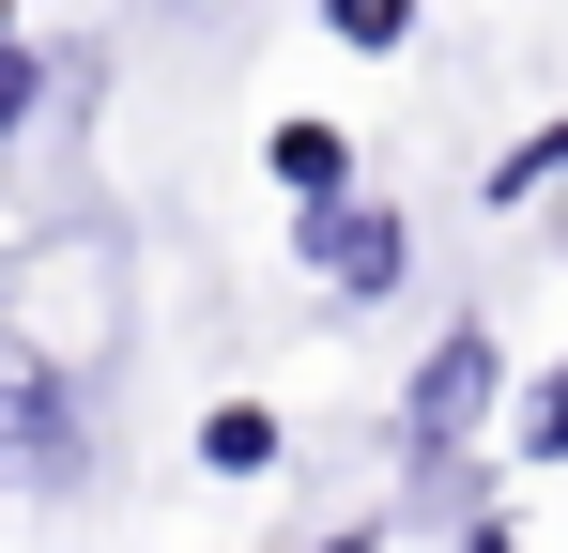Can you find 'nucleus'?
<instances>
[{"mask_svg":"<svg viewBox=\"0 0 568 553\" xmlns=\"http://www.w3.org/2000/svg\"><path fill=\"white\" fill-rule=\"evenodd\" d=\"M554 170H568V139H554V123H538V139H507V170H491V200L523 215V200H538V184H554Z\"/></svg>","mask_w":568,"mask_h":553,"instance_id":"nucleus-7","label":"nucleus"},{"mask_svg":"<svg viewBox=\"0 0 568 553\" xmlns=\"http://www.w3.org/2000/svg\"><path fill=\"white\" fill-rule=\"evenodd\" d=\"M78 476H93L78 369H47L31 339H0V492H78Z\"/></svg>","mask_w":568,"mask_h":553,"instance_id":"nucleus-2","label":"nucleus"},{"mask_svg":"<svg viewBox=\"0 0 568 553\" xmlns=\"http://www.w3.org/2000/svg\"><path fill=\"white\" fill-rule=\"evenodd\" d=\"M491 384H507V339H491V323H446V339L415 354V384H399V476H415V492H430V476L476 446Z\"/></svg>","mask_w":568,"mask_h":553,"instance_id":"nucleus-1","label":"nucleus"},{"mask_svg":"<svg viewBox=\"0 0 568 553\" xmlns=\"http://www.w3.org/2000/svg\"><path fill=\"white\" fill-rule=\"evenodd\" d=\"M31 108H47V62H31V47H0V139H16Z\"/></svg>","mask_w":568,"mask_h":553,"instance_id":"nucleus-9","label":"nucleus"},{"mask_svg":"<svg viewBox=\"0 0 568 553\" xmlns=\"http://www.w3.org/2000/svg\"><path fill=\"white\" fill-rule=\"evenodd\" d=\"M462 553H523V523H476V539H462Z\"/></svg>","mask_w":568,"mask_h":553,"instance_id":"nucleus-10","label":"nucleus"},{"mask_svg":"<svg viewBox=\"0 0 568 553\" xmlns=\"http://www.w3.org/2000/svg\"><path fill=\"white\" fill-rule=\"evenodd\" d=\"M292 262L323 276L338 308H384V292L415 276V231H399L384 200H307V215H292Z\"/></svg>","mask_w":568,"mask_h":553,"instance_id":"nucleus-3","label":"nucleus"},{"mask_svg":"<svg viewBox=\"0 0 568 553\" xmlns=\"http://www.w3.org/2000/svg\"><path fill=\"white\" fill-rule=\"evenodd\" d=\"M277 400H215V415H200V476H277Z\"/></svg>","mask_w":568,"mask_h":553,"instance_id":"nucleus-4","label":"nucleus"},{"mask_svg":"<svg viewBox=\"0 0 568 553\" xmlns=\"http://www.w3.org/2000/svg\"><path fill=\"white\" fill-rule=\"evenodd\" d=\"M323 31H338V47H399V31H415V0H323Z\"/></svg>","mask_w":568,"mask_h":553,"instance_id":"nucleus-8","label":"nucleus"},{"mask_svg":"<svg viewBox=\"0 0 568 553\" xmlns=\"http://www.w3.org/2000/svg\"><path fill=\"white\" fill-rule=\"evenodd\" d=\"M262 154H277V184H292V200H354V139H338V123H307V108H292Z\"/></svg>","mask_w":568,"mask_h":553,"instance_id":"nucleus-5","label":"nucleus"},{"mask_svg":"<svg viewBox=\"0 0 568 553\" xmlns=\"http://www.w3.org/2000/svg\"><path fill=\"white\" fill-rule=\"evenodd\" d=\"M323 553H384V523H338V539H323Z\"/></svg>","mask_w":568,"mask_h":553,"instance_id":"nucleus-11","label":"nucleus"},{"mask_svg":"<svg viewBox=\"0 0 568 553\" xmlns=\"http://www.w3.org/2000/svg\"><path fill=\"white\" fill-rule=\"evenodd\" d=\"M568 461V384H523L507 400V476H554Z\"/></svg>","mask_w":568,"mask_h":553,"instance_id":"nucleus-6","label":"nucleus"}]
</instances>
